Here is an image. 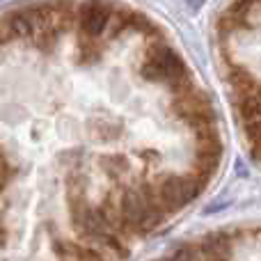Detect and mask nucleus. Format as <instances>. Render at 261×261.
<instances>
[{
  "label": "nucleus",
  "instance_id": "obj_1",
  "mask_svg": "<svg viewBox=\"0 0 261 261\" xmlns=\"http://www.w3.org/2000/svg\"><path fill=\"white\" fill-rule=\"evenodd\" d=\"M142 73H144V78H149V81L172 83V85L188 83L184 60L176 55V50L167 48V46L153 48L151 53L147 55V62L142 64Z\"/></svg>",
  "mask_w": 261,
  "mask_h": 261
},
{
  "label": "nucleus",
  "instance_id": "obj_2",
  "mask_svg": "<svg viewBox=\"0 0 261 261\" xmlns=\"http://www.w3.org/2000/svg\"><path fill=\"white\" fill-rule=\"evenodd\" d=\"M161 220V211L156 208V204L151 202V197L138 193V190H128L122 197V222L128 227H147L156 225Z\"/></svg>",
  "mask_w": 261,
  "mask_h": 261
},
{
  "label": "nucleus",
  "instance_id": "obj_3",
  "mask_svg": "<svg viewBox=\"0 0 261 261\" xmlns=\"http://www.w3.org/2000/svg\"><path fill=\"white\" fill-rule=\"evenodd\" d=\"M202 188L204 184L197 176H170L161 186V202L170 211H176V208L186 206L188 202H193L202 193Z\"/></svg>",
  "mask_w": 261,
  "mask_h": 261
},
{
  "label": "nucleus",
  "instance_id": "obj_4",
  "mask_svg": "<svg viewBox=\"0 0 261 261\" xmlns=\"http://www.w3.org/2000/svg\"><path fill=\"white\" fill-rule=\"evenodd\" d=\"M110 21V12L106 5H87L81 12V30L85 37H99Z\"/></svg>",
  "mask_w": 261,
  "mask_h": 261
},
{
  "label": "nucleus",
  "instance_id": "obj_5",
  "mask_svg": "<svg viewBox=\"0 0 261 261\" xmlns=\"http://www.w3.org/2000/svg\"><path fill=\"white\" fill-rule=\"evenodd\" d=\"M229 254V239L222 234H211L199 245V257L204 261H225Z\"/></svg>",
  "mask_w": 261,
  "mask_h": 261
},
{
  "label": "nucleus",
  "instance_id": "obj_6",
  "mask_svg": "<svg viewBox=\"0 0 261 261\" xmlns=\"http://www.w3.org/2000/svg\"><path fill=\"white\" fill-rule=\"evenodd\" d=\"M103 170L108 172L110 176H119L124 170H126V163H124V158H117V156L106 158V161H103Z\"/></svg>",
  "mask_w": 261,
  "mask_h": 261
},
{
  "label": "nucleus",
  "instance_id": "obj_7",
  "mask_svg": "<svg viewBox=\"0 0 261 261\" xmlns=\"http://www.w3.org/2000/svg\"><path fill=\"white\" fill-rule=\"evenodd\" d=\"M12 39V35H9V28L5 21H0V44H5V41Z\"/></svg>",
  "mask_w": 261,
  "mask_h": 261
}]
</instances>
